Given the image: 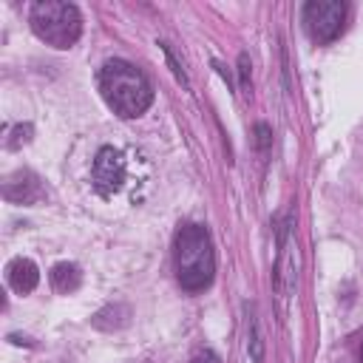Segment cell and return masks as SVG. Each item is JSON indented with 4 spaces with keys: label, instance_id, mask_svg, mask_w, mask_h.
I'll use <instances>...</instances> for the list:
<instances>
[{
    "label": "cell",
    "instance_id": "cell-1",
    "mask_svg": "<svg viewBox=\"0 0 363 363\" xmlns=\"http://www.w3.org/2000/svg\"><path fill=\"white\" fill-rule=\"evenodd\" d=\"M99 91L108 108L125 119L139 116L153 102V88L147 77L125 60H108L99 71Z\"/></svg>",
    "mask_w": 363,
    "mask_h": 363
},
{
    "label": "cell",
    "instance_id": "cell-2",
    "mask_svg": "<svg viewBox=\"0 0 363 363\" xmlns=\"http://www.w3.org/2000/svg\"><path fill=\"white\" fill-rule=\"evenodd\" d=\"M173 258H176V278L187 292H199L210 286L216 275V258H213L210 235L201 224L179 227L173 241Z\"/></svg>",
    "mask_w": 363,
    "mask_h": 363
},
{
    "label": "cell",
    "instance_id": "cell-3",
    "mask_svg": "<svg viewBox=\"0 0 363 363\" xmlns=\"http://www.w3.org/2000/svg\"><path fill=\"white\" fill-rule=\"evenodd\" d=\"M31 28L40 40H45L54 48H71L82 34V17L77 6L60 3V0H40L28 11Z\"/></svg>",
    "mask_w": 363,
    "mask_h": 363
},
{
    "label": "cell",
    "instance_id": "cell-4",
    "mask_svg": "<svg viewBox=\"0 0 363 363\" xmlns=\"http://www.w3.org/2000/svg\"><path fill=\"white\" fill-rule=\"evenodd\" d=\"M303 26L312 40L329 43L346 26V3L340 0H309L303 6Z\"/></svg>",
    "mask_w": 363,
    "mask_h": 363
},
{
    "label": "cell",
    "instance_id": "cell-5",
    "mask_svg": "<svg viewBox=\"0 0 363 363\" xmlns=\"http://www.w3.org/2000/svg\"><path fill=\"white\" fill-rule=\"evenodd\" d=\"M128 184V159L116 147H102L94 159V187L102 196H116Z\"/></svg>",
    "mask_w": 363,
    "mask_h": 363
},
{
    "label": "cell",
    "instance_id": "cell-6",
    "mask_svg": "<svg viewBox=\"0 0 363 363\" xmlns=\"http://www.w3.org/2000/svg\"><path fill=\"white\" fill-rule=\"evenodd\" d=\"M6 278H9V286H11L14 292H31V289L37 286V281H40V272H37L34 261H28V258H14V261L9 264V269H6Z\"/></svg>",
    "mask_w": 363,
    "mask_h": 363
},
{
    "label": "cell",
    "instance_id": "cell-7",
    "mask_svg": "<svg viewBox=\"0 0 363 363\" xmlns=\"http://www.w3.org/2000/svg\"><path fill=\"white\" fill-rule=\"evenodd\" d=\"M51 284L60 289V292H71L79 286V269L74 264H57L51 269Z\"/></svg>",
    "mask_w": 363,
    "mask_h": 363
},
{
    "label": "cell",
    "instance_id": "cell-8",
    "mask_svg": "<svg viewBox=\"0 0 363 363\" xmlns=\"http://www.w3.org/2000/svg\"><path fill=\"white\" fill-rule=\"evenodd\" d=\"M193 363H218V357H216L210 349H204V352H199V354L193 357Z\"/></svg>",
    "mask_w": 363,
    "mask_h": 363
},
{
    "label": "cell",
    "instance_id": "cell-9",
    "mask_svg": "<svg viewBox=\"0 0 363 363\" xmlns=\"http://www.w3.org/2000/svg\"><path fill=\"white\" fill-rule=\"evenodd\" d=\"M360 363H363V343H360Z\"/></svg>",
    "mask_w": 363,
    "mask_h": 363
}]
</instances>
